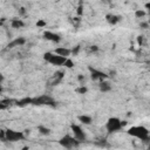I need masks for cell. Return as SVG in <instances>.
Wrapping results in <instances>:
<instances>
[{"instance_id": "6da1fadb", "label": "cell", "mask_w": 150, "mask_h": 150, "mask_svg": "<svg viewBox=\"0 0 150 150\" xmlns=\"http://www.w3.org/2000/svg\"><path fill=\"white\" fill-rule=\"evenodd\" d=\"M127 133L133 136V137H136L141 141H148L149 140V130L143 127V125H136V127H131L128 129Z\"/></svg>"}, {"instance_id": "7a4b0ae2", "label": "cell", "mask_w": 150, "mask_h": 150, "mask_svg": "<svg viewBox=\"0 0 150 150\" xmlns=\"http://www.w3.org/2000/svg\"><path fill=\"white\" fill-rule=\"evenodd\" d=\"M66 59L67 58H65V56L58 55V54L52 53V52H47V53L44 54V60L47 61L48 63L53 65V66H63Z\"/></svg>"}, {"instance_id": "3957f363", "label": "cell", "mask_w": 150, "mask_h": 150, "mask_svg": "<svg viewBox=\"0 0 150 150\" xmlns=\"http://www.w3.org/2000/svg\"><path fill=\"white\" fill-rule=\"evenodd\" d=\"M122 121L119 119V117H110L107 123H106V129L109 134H112V133H117L122 129Z\"/></svg>"}, {"instance_id": "277c9868", "label": "cell", "mask_w": 150, "mask_h": 150, "mask_svg": "<svg viewBox=\"0 0 150 150\" xmlns=\"http://www.w3.org/2000/svg\"><path fill=\"white\" fill-rule=\"evenodd\" d=\"M59 143H60L63 148H66V149H73V148L79 147L81 142L78 141L74 136L72 137V136H69V135H66V136H63V137L59 141Z\"/></svg>"}, {"instance_id": "5b68a950", "label": "cell", "mask_w": 150, "mask_h": 150, "mask_svg": "<svg viewBox=\"0 0 150 150\" xmlns=\"http://www.w3.org/2000/svg\"><path fill=\"white\" fill-rule=\"evenodd\" d=\"M5 136H6V141H10V142H16V141H21L25 138V135L21 131H16L13 129L5 130Z\"/></svg>"}, {"instance_id": "8992f818", "label": "cell", "mask_w": 150, "mask_h": 150, "mask_svg": "<svg viewBox=\"0 0 150 150\" xmlns=\"http://www.w3.org/2000/svg\"><path fill=\"white\" fill-rule=\"evenodd\" d=\"M31 104H34V106L50 104V106H53V104H54V100H53L50 96H48V95H41V96H38V97L32 99Z\"/></svg>"}, {"instance_id": "52a82bcc", "label": "cell", "mask_w": 150, "mask_h": 150, "mask_svg": "<svg viewBox=\"0 0 150 150\" xmlns=\"http://www.w3.org/2000/svg\"><path fill=\"white\" fill-rule=\"evenodd\" d=\"M70 129H72V133H73L74 137L76 138L78 141L82 142V141L86 140V134H85V131L82 130V128L80 125L73 123V124H70Z\"/></svg>"}, {"instance_id": "ba28073f", "label": "cell", "mask_w": 150, "mask_h": 150, "mask_svg": "<svg viewBox=\"0 0 150 150\" xmlns=\"http://www.w3.org/2000/svg\"><path fill=\"white\" fill-rule=\"evenodd\" d=\"M89 72H90V78L94 81H97V80L99 81H103V80H106L108 78L106 73H103L101 70H97V69L93 68V67H89Z\"/></svg>"}, {"instance_id": "9c48e42d", "label": "cell", "mask_w": 150, "mask_h": 150, "mask_svg": "<svg viewBox=\"0 0 150 150\" xmlns=\"http://www.w3.org/2000/svg\"><path fill=\"white\" fill-rule=\"evenodd\" d=\"M44 38L52 42H60L61 41V36L59 34H56L54 32H50V31H46L44 33Z\"/></svg>"}, {"instance_id": "30bf717a", "label": "cell", "mask_w": 150, "mask_h": 150, "mask_svg": "<svg viewBox=\"0 0 150 150\" xmlns=\"http://www.w3.org/2000/svg\"><path fill=\"white\" fill-rule=\"evenodd\" d=\"M26 44V39L25 38H16L13 41H11L8 45H7V48L11 49V48H14V47H19V46H22Z\"/></svg>"}, {"instance_id": "8fae6325", "label": "cell", "mask_w": 150, "mask_h": 150, "mask_svg": "<svg viewBox=\"0 0 150 150\" xmlns=\"http://www.w3.org/2000/svg\"><path fill=\"white\" fill-rule=\"evenodd\" d=\"M54 53L58 54V55H61V56H65V58H68V56L72 54V49L66 48V47H58L54 50Z\"/></svg>"}, {"instance_id": "7c38bea8", "label": "cell", "mask_w": 150, "mask_h": 150, "mask_svg": "<svg viewBox=\"0 0 150 150\" xmlns=\"http://www.w3.org/2000/svg\"><path fill=\"white\" fill-rule=\"evenodd\" d=\"M106 20L110 25H116L117 22H120V16H117L115 14H107L106 15Z\"/></svg>"}, {"instance_id": "4fadbf2b", "label": "cell", "mask_w": 150, "mask_h": 150, "mask_svg": "<svg viewBox=\"0 0 150 150\" xmlns=\"http://www.w3.org/2000/svg\"><path fill=\"white\" fill-rule=\"evenodd\" d=\"M11 26H12L13 28H15V29H18V28H22V27L25 26V22L21 20V19L15 18V19H13V20L11 21Z\"/></svg>"}, {"instance_id": "5bb4252c", "label": "cell", "mask_w": 150, "mask_h": 150, "mask_svg": "<svg viewBox=\"0 0 150 150\" xmlns=\"http://www.w3.org/2000/svg\"><path fill=\"white\" fill-rule=\"evenodd\" d=\"M100 90L102 93H107V91H110L111 90V85L107 81H100Z\"/></svg>"}, {"instance_id": "9a60e30c", "label": "cell", "mask_w": 150, "mask_h": 150, "mask_svg": "<svg viewBox=\"0 0 150 150\" xmlns=\"http://www.w3.org/2000/svg\"><path fill=\"white\" fill-rule=\"evenodd\" d=\"M78 119H79V121H80L81 123L87 124V125L91 124V122H93V119H91L90 116H88V115H80Z\"/></svg>"}, {"instance_id": "2e32d148", "label": "cell", "mask_w": 150, "mask_h": 150, "mask_svg": "<svg viewBox=\"0 0 150 150\" xmlns=\"http://www.w3.org/2000/svg\"><path fill=\"white\" fill-rule=\"evenodd\" d=\"M31 102H32V99L31 97H25V99H22V100H20V101H18V106L19 107H24V106H27V104H31Z\"/></svg>"}, {"instance_id": "e0dca14e", "label": "cell", "mask_w": 150, "mask_h": 150, "mask_svg": "<svg viewBox=\"0 0 150 150\" xmlns=\"http://www.w3.org/2000/svg\"><path fill=\"white\" fill-rule=\"evenodd\" d=\"M38 130H39L42 135H49V134H50V129H49V128H46V127H44V125H39V127H38Z\"/></svg>"}, {"instance_id": "ac0fdd59", "label": "cell", "mask_w": 150, "mask_h": 150, "mask_svg": "<svg viewBox=\"0 0 150 150\" xmlns=\"http://www.w3.org/2000/svg\"><path fill=\"white\" fill-rule=\"evenodd\" d=\"M145 15H147V12H145L144 10H136V12H135V16H136L137 19L144 18Z\"/></svg>"}, {"instance_id": "d6986e66", "label": "cell", "mask_w": 150, "mask_h": 150, "mask_svg": "<svg viewBox=\"0 0 150 150\" xmlns=\"http://www.w3.org/2000/svg\"><path fill=\"white\" fill-rule=\"evenodd\" d=\"M63 66L66 67V68H73L74 67V62H73V60L72 59H69V58H67L66 59V61H65V63H63Z\"/></svg>"}, {"instance_id": "ffe728a7", "label": "cell", "mask_w": 150, "mask_h": 150, "mask_svg": "<svg viewBox=\"0 0 150 150\" xmlns=\"http://www.w3.org/2000/svg\"><path fill=\"white\" fill-rule=\"evenodd\" d=\"M87 91H88V88L85 87V86H81V87L76 88V93H78V94H81V95H82V94H86Z\"/></svg>"}, {"instance_id": "44dd1931", "label": "cell", "mask_w": 150, "mask_h": 150, "mask_svg": "<svg viewBox=\"0 0 150 150\" xmlns=\"http://www.w3.org/2000/svg\"><path fill=\"white\" fill-rule=\"evenodd\" d=\"M46 26H47V22H46L45 20H42V19H40V20L36 21V27L42 28V27H46Z\"/></svg>"}, {"instance_id": "7402d4cb", "label": "cell", "mask_w": 150, "mask_h": 150, "mask_svg": "<svg viewBox=\"0 0 150 150\" xmlns=\"http://www.w3.org/2000/svg\"><path fill=\"white\" fill-rule=\"evenodd\" d=\"M0 140L6 141V136H5V131L4 130H0Z\"/></svg>"}, {"instance_id": "603a6c76", "label": "cell", "mask_w": 150, "mask_h": 150, "mask_svg": "<svg viewBox=\"0 0 150 150\" xmlns=\"http://www.w3.org/2000/svg\"><path fill=\"white\" fill-rule=\"evenodd\" d=\"M80 48H81L80 46H76L75 48H73V49H72V54H74V55H75V54H78L79 50H80Z\"/></svg>"}, {"instance_id": "cb8c5ba5", "label": "cell", "mask_w": 150, "mask_h": 150, "mask_svg": "<svg viewBox=\"0 0 150 150\" xmlns=\"http://www.w3.org/2000/svg\"><path fill=\"white\" fill-rule=\"evenodd\" d=\"M137 44H138V46H142V45H143V36H142V35L137 36Z\"/></svg>"}, {"instance_id": "d4e9b609", "label": "cell", "mask_w": 150, "mask_h": 150, "mask_svg": "<svg viewBox=\"0 0 150 150\" xmlns=\"http://www.w3.org/2000/svg\"><path fill=\"white\" fill-rule=\"evenodd\" d=\"M141 28H143V29H148L149 28V24L148 22H141Z\"/></svg>"}, {"instance_id": "484cf974", "label": "cell", "mask_w": 150, "mask_h": 150, "mask_svg": "<svg viewBox=\"0 0 150 150\" xmlns=\"http://www.w3.org/2000/svg\"><path fill=\"white\" fill-rule=\"evenodd\" d=\"M7 109V104L5 102H0V110H5Z\"/></svg>"}, {"instance_id": "4316f807", "label": "cell", "mask_w": 150, "mask_h": 150, "mask_svg": "<svg viewBox=\"0 0 150 150\" xmlns=\"http://www.w3.org/2000/svg\"><path fill=\"white\" fill-rule=\"evenodd\" d=\"M78 80H79V81L82 83V82L85 81V75H82V74H79V75H78Z\"/></svg>"}, {"instance_id": "83f0119b", "label": "cell", "mask_w": 150, "mask_h": 150, "mask_svg": "<svg viewBox=\"0 0 150 150\" xmlns=\"http://www.w3.org/2000/svg\"><path fill=\"white\" fill-rule=\"evenodd\" d=\"M99 50V47L97 46H91L90 47V52H97Z\"/></svg>"}, {"instance_id": "f1b7e54d", "label": "cell", "mask_w": 150, "mask_h": 150, "mask_svg": "<svg viewBox=\"0 0 150 150\" xmlns=\"http://www.w3.org/2000/svg\"><path fill=\"white\" fill-rule=\"evenodd\" d=\"M20 13H21V14H25V13H26V11H25V8H24V7H21V8H20Z\"/></svg>"}, {"instance_id": "f546056e", "label": "cell", "mask_w": 150, "mask_h": 150, "mask_svg": "<svg viewBox=\"0 0 150 150\" xmlns=\"http://www.w3.org/2000/svg\"><path fill=\"white\" fill-rule=\"evenodd\" d=\"M3 81H4V75L0 74V82H3Z\"/></svg>"}, {"instance_id": "4dcf8cb0", "label": "cell", "mask_w": 150, "mask_h": 150, "mask_svg": "<svg viewBox=\"0 0 150 150\" xmlns=\"http://www.w3.org/2000/svg\"><path fill=\"white\" fill-rule=\"evenodd\" d=\"M149 7H150V4H149V3H148V4H145V8H147V10H148V8H149Z\"/></svg>"}, {"instance_id": "1f68e13d", "label": "cell", "mask_w": 150, "mask_h": 150, "mask_svg": "<svg viewBox=\"0 0 150 150\" xmlns=\"http://www.w3.org/2000/svg\"><path fill=\"white\" fill-rule=\"evenodd\" d=\"M3 91V88H1V86H0V93H1Z\"/></svg>"}]
</instances>
